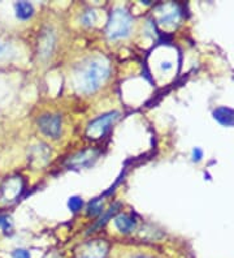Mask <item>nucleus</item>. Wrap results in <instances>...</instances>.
<instances>
[{"mask_svg":"<svg viewBox=\"0 0 234 258\" xmlns=\"http://www.w3.org/2000/svg\"><path fill=\"white\" fill-rule=\"evenodd\" d=\"M109 64L102 57H93L89 59L85 64H82L80 71L75 75V84H77L78 92L84 94H90V93L97 92L98 89L104 84L108 79Z\"/></svg>","mask_w":234,"mask_h":258,"instance_id":"nucleus-1","label":"nucleus"},{"mask_svg":"<svg viewBox=\"0 0 234 258\" xmlns=\"http://www.w3.org/2000/svg\"><path fill=\"white\" fill-rule=\"evenodd\" d=\"M133 26V17L125 8H116L109 15L107 22V37L109 39H120L128 37Z\"/></svg>","mask_w":234,"mask_h":258,"instance_id":"nucleus-2","label":"nucleus"},{"mask_svg":"<svg viewBox=\"0 0 234 258\" xmlns=\"http://www.w3.org/2000/svg\"><path fill=\"white\" fill-rule=\"evenodd\" d=\"M120 113L117 111H112V112L104 113L102 116L94 119L90 124L88 125L86 129V133L89 136H93L94 139H98V137H103L106 135V132L108 131L111 126L113 125L116 120L119 119Z\"/></svg>","mask_w":234,"mask_h":258,"instance_id":"nucleus-3","label":"nucleus"},{"mask_svg":"<svg viewBox=\"0 0 234 258\" xmlns=\"http://www.w3.org/2000/svg\"><path fill=\"white\" fill-rule=\"evenodd\" d=\"M38 125L43 135H46L50 139L57 140L60 139L62 132V120L60 115H52V113H46L39 117Z\"/></svg>","mask_w":234,"mask_h":258,"instance_id":"nucleus-4","label":"nucleus"},{"mask_svg":"<svg viewBox=\"0 0 234 258\" xmlns=\"http://www.w3.org/2000/svg\"><path fill=\"white\" fill-rule=\"evenodd\" d=\"M99 157V151L94 149H88V150L80 151L75 155H73L68 161V166L72 168H84V167H90L94 162L97 161Z\"/></svg>","mask_w":234,"mask_h":258,"instance_id":"nucleus-5","label":"nucleus"},{"mask_svg":"<svg viewBox=\"0 0 234 258\" xmlns=\"http://www.w3.org/2000/svg\"><path fill=\"white\" fill-rule=\"evenodd\" d=\"M55 43H56V35H55L52 29L47 28L42 33L41 38H39V44H38L39 54L43 59H47V57H50L52 55Z\"/></svg>","mask_w":234,"mask_h":258,"instance_id":"nucleus-6","label":"nucleus"},{"mask_svg":"<svg viewBox=\"0 0 234 258\" xmlns=\"http://www.w3.org/2000/svg\"><path fill=\"white\" fill-rule=\"evenodd\" d=\"M22 190V181L20 177H11L4 183L2 186L0 195L4 201H12V200L17 199L20 196V192Z\"/></svg>","mask_w":234,"mask_h":258,"instance_id":"nucleus-7","label":"nucleus"},{"mask_svg":"<svg viewBox=\"0 0 234 258\" xmlns=\"http://www.w3.org/2000/svg\"><path fill=\"white\" fill-rule=\"evenodd\" d=\"M50 154H51L50 149L47 148V145H44V144H39L38 146H33V148H31L30 159L33 163L38 164V166L41 167L48 162Z\"/></svg>","mask_w":234,"mask_h":258,"instance_id":"nucleus-8","label":"nucleus"},{"mask_svg":"<svg viewBox=\"0 0 234 258\" xmlns=\"http://www.w3.org/2000/svg\"><path fill=\"white\" fill-rule=\"evenodd\" d=\"M213 119L222 126H234V110L229 107H218L213 111Z\"/></svg>","mask_w":234,"mask_h":258,"instance_id":"nucleus-9","label":"nucleus"},{"mask_svg":"<svg viewBox=\"0 0 234 258\" xmlns=\"http://www.w3.org/2000/svg\"><path fill=\"white\" fill-rule=\"evenodd\" d=\"M115 226L121 233H130L137 226V221L131 215L121 214L115 218Z\"/></svg>","mask_w":234,"mask_h":258,"instance_id":"nucleus-10","label":"nucleus"},{"mask_svg":"<svg viewBox=\"0 0 234 258\" xmlns=\"http://www.w3.org/2000/svg\"><path fill=\"white\" fill-rule=\"evenodd\" d=\"M15 12L17 19L25 21L34 15V7L29 2H19L15 4Z\"/></svg>","mask_w":234,"mask_h":258,"instance_id":"nucleus-11","label":"nucleus"},{"mask_svg":"<svg viewBox=\"0 0 234 258\" xmlns=\"http://www.w3.org/2000/svg\"><path fill=\"white\" fill-rule=\"evenodd\" d=\"M178 20H180V10L176 8V10H172L169 12L164 13L159 19V22L163 24V25H171V24L178 22Z\"/></svg>","mask_w":234,"mask_h":258,"instance_id":"nucleus-12","label":"nucleus"},{"mask_svg":"<svg viewBox=\"0 0 234 258\" xmlns=\"http://www.w3.org/2000/svg\"><path fill=\"white\" fill-rule=\"evenodd\" d=\"M103 213V204L98 199L93 200L88 206V215L89 217H95Z\"/></svg>","mask_w":234,"mask_h":258,"instance_id":"nucleus-13","label":"nucleus"},{"mask_svg":"<svg viewBox=\"0 0 234 258\" xmlns=\"http://www.w3.org/2000/svg\"><path fill=\"white\" fill-rule=\"evenodd\" d=\"M119 209H120V204H113L112 206H111V208L108 209V211H107L106 214H104V217L100 218L99 222H97V223H95V226L93 227V230H94V228H98V227L104 226V224H106L107 222H108L109 218L112 217L113 214H116V213H117V210H119Z\"/></svg>","mask_w":234,"mask_h":258,"instance_id":"nucleus-14","label":"nucleus"},{"mask_svg":"<svg viewBox=\"0 0 234 258\" xmlns=\"http://www.w3.org/2000/svg\"><path fill=\"white\" fill-rule=\"evenodd\" d=\"M0 230L4 233H10L12 231V221L10 215L0 214Z\"/></svg>","mask_w":234,"mask_h":258,"instance_id":"nucleus-15","label":"nucleus"},{"mask_svg":"<svg viewBox=\"0 0 234 258\" xmlns=\"http://www.w3.org/2000/svg\"><path fill=\"white\" fill-rule=\"evenodd\" d=\"M82 205H84V201H82L81 197H78V196H73V197H70L68 201V208L70 209V211H73V213H77V211L81 210Z\"/></svg>","mask_w":234,"mask_h":258,"instance_id":"nucleus-16","label":"nucleus"},{"mask_svg":"<svg viewBox=\"0 0 234 258\" xmlns=\"http://www.w3.org/2000/svg\"><path fill=\"white\" fill-rule=\"evenodd\" d=\"M95 20H97V16H95V12H94L93 10L86 11V12H85L84 15H82V17H81L82 24H84V25H86V26L94 25Z\"/></svg>","mask_w":234,"mask_h":258,"instance_id":"nucleus-17","label":"nucleus"},{"mask_svg":"<svg viewBox=\"0 0 234 258\" xmlns=\"http://www.w3.org/2000/svg\"><path fill=\"white\" fill-rule=\"evenodd\" d=\"M12 258H30V253L25 249H16L12 253Z\"/></svg>","mask_w":234,"mask_h":258,"instance_id":"nucleus-18","label":"nucleus"},{"mask_svg":"<svg viewBox=\"0 0 234 258\" xmlns=\"http://www.w3.org/2000/svg\"><path fill=\"white\" fill-rule=\"evenodd\" d=\"M191 158H193V162H199L200 159L203 158V150L200 148H194L193 149V155H191Z\"/></svg>","mask_w":234,"mask_h":258,"instance_id":"nucleus-19","label":"nucleus"},{"mask_svg":"<svg viewBox=\"0 0 234 258\" xmlns=\"http://www.w3.org/2000/svg\"><path fill=\"white\" fill-rule=\"evenodd\" d=\"M160 68H162L163 71H169L172 68V63L171 61H163L162 66H160Z\"/></svg>","mask_w":234,"mask_h":258,"instance_id":"nucleus-20","label":"nucleus"},{"mask_svg":"<svg viewBox=\"0 0 234 258\" xmlns=\"http://www.w3.org/2000/svg\"><path fill=\"white\" fill-rule=\"evenodd\" d=\"M6 50H7V46L4 43H2V42H0V56H2V55L4 54V52H6Z\"/></svg>","mask_w":234,"mask_h":258,"instance_id":"nucleus-21","label":"nucleus"},{"mask_svg":"<svg viewBox=\"0 0 234 258\" xmlns=\"http://www.w3.org/2000/svg\"><path fill=\"white\" fill-rule=\"evenodd\" d=\"M130 258H150V257H146V255H133Z\"/></svg>","mask_w":234,"mask_h":258,"instance_id":"nucleus-22","label":"nucleus"}]
</instances>
